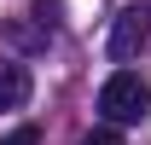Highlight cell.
<instances>
[{"label": "cell", "mask_w": 151, "mask_h": 145, "mask_svg": "<svg viewBox=\"0 0 151 145\" xmlns=\"http://www.w3.org/2000/svg\"><path fill=\"white\" fill-rule=\"evenodd\" d=\"M0 145H41V128H12Z\"/></svg>", "instance_id": "8992f818"}, {"label": "cell", "mask_w": 151, "mask_h": 145, "mask_svg": "<svg viewBox=\"0 0 151 145\" xmlns=\"http://www.w3.org/2000/svg\"><path fill=\"white\" fill-rule=\"evenodd\" d=\"M81 145H122V134L105 122V128H93V134H81Z\"/></svg>", "instance_id": "5b68a950"}, {"label": "cell", "mask_w": 151, "mask_h": 145, "mask_svg": "<svg viewBox=\"0 0 151 145\" xmlns=\"http://www.w3.org/2000/svg\"><path fill=\"white\" fill-rule=\"evenodd\" d=\"M29 99V70L12 64V58H0V110H18Z\"/></svg>", "instance_id": "3957f363"}, {"label": "cell", "mask_w": 151, "mask_h": 145, "mask_svg": "<svg viewBox=\"0 0 151 145\" xmlns=\"http://www.w3.org/2000/svg\"><path fill=\"white\" fill-rule=\"evenodd\" d=\"M6 35L18 41V47H29V52H35V47H47V29H29V23H6Z\"/></svg>", "instance_id": "277c9868"}, {"label": "cell", "mask_w": 151, "mask_h": 145, "mask_svg": "<svg viewBox=\"0 0 151 145\" xmlns=\"http://www.w3.org/2000/svg\"><path fill=\"white\" fill-rule=\"evenodd\" d=\"M99 110H105V122L122 128V122H139L151 110V87H145V75H134V70H116L105 87H99Z\"/></svg>", "instance_id": "6da1fadb"}, {"label": "cell", "mask_w": 151, "mask_h": 145, "mask_svg": "<svg viewBox=\"0 0 151 145\" xmlns=\"http://www.w3.org/2000/svg\"><path fill=\"white\" fill-rule=\"evenodd\" d=\"M145 41H151V6H128L111 23V58H134Z\"/></svg>", "instance_id": "7a4b0ae2"}]
</instances>
